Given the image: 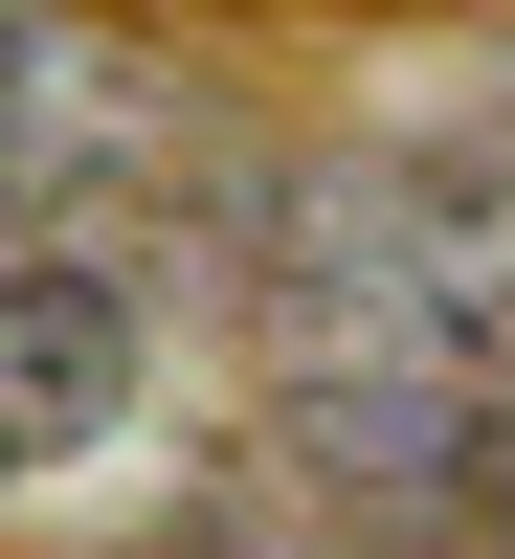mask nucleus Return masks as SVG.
<instances>
[{"instance_id":"f257e3e1","label":"nucleus","mask_w":515,"mask_h":559,"mask_svg":"<svg viewBox=\"0 0 515 559\" xmlns=\"http://www.w3.org/2000/svg\"><path fill=\"white\" fill-rule=\"evenodd\" d=\"M247 247L292 358H426V381L515 358V157H314Z\"/></svg>"},{"instance_id":"f03ea898","label":"nucleus","mask_w":515,"mask_h":559,"mask_svg":"<svg viewBox=\"0 0 515 559\" xmlns=\"http://www.w3.org/2000/svg\"><path fill=\"white\" fill-rule=\"evenodd\" d=\"M113 403H134V292L90 247H23V292H0V448L68 471V448H113Z\"/></svg>"},{"instance_id":"7ed1b4c3","label":"nucleus","mask_w":515,"mask_h":559,"mask_svg":"<svg viewBox=\"0 0 515 559\" xmlns=\"http://www.w3.org/2000/svg\"><path fill=\"white\" fill-rule=\"evenodd\" d=\"M292 448L382 515H426V492H493L515 426H471V381H426V358H292Z\"/></svg>"},{"instance_id":"20e7f679","label":"nucleus","mask_w":515,"mask_h":559,"mask_svg":"<svg viewBox=\"0 0 515 559\" xmlns=\"http://www.w3.org/2000/svg\"><path fill=\"white\" fill-rule=\"evenodd\" d=\"M493 537H515V448H493Z\"/></svg>"}]
</instances>
